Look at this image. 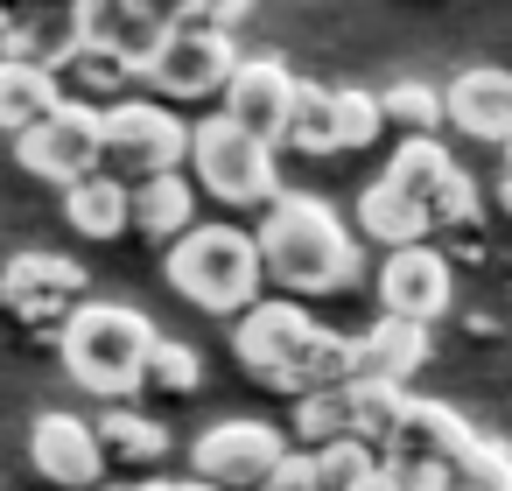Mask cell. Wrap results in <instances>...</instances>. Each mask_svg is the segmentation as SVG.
I'll return each instance as SVG.
<instances>
[{
	"mask_svg": "<svg viewBox=\"0 0 512 491\" xmlns=\"http://www.w3.org/2000/svg\"><path fill=\"white\" fill-rule=\"evenodd\" d=\"M428 365V330L379 316L365 337H351V386H407Z\"/></svg>",
	"mask_w": 512,
	"mask_h": 491,
	"instance_id": "ac0fdd59",
	"label": "cell"
},
{
	"mask_svg": "<svg viewBox=\"0 0 512 491\" xmlns=\"http://www.w3.org/2000/svg\"><path fill=\"white\" fill-rule=\"evenodd\" d=\"M183 491H211V484H197V477H190V484H183Z\"/></svg>",
	"mask_w": 512,
	"mask_h": 491,
	"instance_id": "8d00e7d4",
	"label": "cell"
},
{
	"mask_svg": "<svg viewBox=\"0 0 512 491\" xmlns=\"http://www.w3.org/2000/svg\"><path fill=\"white\" fill-rule=\"evenodd\" d=\"M29 463L57 484V491H99V477H106V449H99V435H92V421L85 414H36V428H29Z\"/></svg>",
	"mask_w": 512,
	"mask_h": 491,
	"instance_id": "9a60e30c",
	"label": "cell"
},
{
	"mask_svg": "<svg viewBox=\"0 0 512 491\" xmlns=\"http://www.w3.org/2000/svg\"><path fill=\"white\" fill-rule=\"evenodd\" d=\"M253 246H260V274L281 288V302L337 295L358 281V239H351V225H337V211L323 197H274L253 225Z\"/></svg>",
	"mask_w": 512,
	"mask_h": 491,
	"instance_id": "7a4b0ae2",
	"label": "cell"
},
{
	"mask_svg": "<svg viewBox=\"0 0 512 491\" xmlns=\"http://www.w3.org/2000/svg\"><path fill=\"white\" fill-rule=\"evenodd\" d=\"M309 470H316V491H365L379 477V449H365L358 435H337V442L309 449Z\"/></svg>",
	"mask_w": 512,
	"mask_h": 491,
	"instance_id": "484cf974",
	"label": "cell"
},
{
	"mask_svg": "<svg viewBox=\"0 0 512 491\" xmlns=\"http://www.w3.org/2000/svg\"><path fill=\"white\" fill-rule=\"evenodd\" d=\"M365 491H393V477H386V470H379V477H372V484H365Z\"/></svg>",
	"mask_w": 512,
	"mask_h": 491,
	"instance_id": "d590c367",
	"label": "cell"
},
{
	"mask_svg": "<svg viewBox=\"0 0 512 491\" xmlns=\"http://www.w3.org/2000/svg\"><path fill=\"white\" fill-rule=\"evenodd\" d=\"M379 113H386L393 127H407V141H435L442 92H428V85H393V92H379Z\"/></svg>",
	"mask_w": 512,
	"mask_h": 491,
	"instance_id": "f546056e",
	"label": "cell"
},
{
	"mask_svg": "<svg viewBox=\"0 0 512 491\" xmlns=\"http://www.w3.org/2000/svg\"><path fill=\"white\" fill-rule=\"evenodd\" d=\"M295 92H302V78H295L281 57H239V71H232V85H225V120L281 155V141H288V113H295Z\"/></svg>",
	"mask_w": 512,
	"mask_h": 491,
	"instance_id": "8fae6325",
	"label": "cell"
},
{
	"mask_svg": "<svg viewBox=\"0 0 512 491\" xmlns=\"http://www.w3.org/2000/svg\"><path fill=\"white\" fill-rule=\"evenodd\" d=\"M232 71H239V43H211V36H169V50H162V57H155V71H148V85H155L162 99L190 106V99L225 92V85H232Z\"/></svg>",
	"mask_w": 512,
	"mask_h": 491,
	"instance_id": "2e32d148",
	"label": "cell"
},
{
	"mask_svg": "<svg viewBox=\"0 0 512 491\" xmlns=\"http://www.w3.org/2000/svg\"><path fill=\"white\" fill-rule=\"evenodd\" d=\"M190 225H197V190H190L183 176H155V183H141V190H134V232H148V239L176 246Z\"/></svg>",
	"mask_w": 512,
	"mask_h": 491,
	"instance_id": "603a6c76",
	"label": "cell"
},
{
	"mask_svg": "<svg viewBox=\"0 0 512 491\" xmlns=\"http://www.w3.org/2000/svg\"><path fill=\"white\" fill-rule=\"evenodd\" d=\"M232 351H239V365H246L253 379H267V386H281V393H295V400L351 386V337H330L302 302H281V295H274V302L260 295V302L239 316Z\"/></svg>",
	"mask_w": 512,
	"mask_h": 491,
	"instance_id": "6da1fadb",
	"label": "cell"
},
{
	"mask_svg": "<svg viewBox=\"0 0 512 491\" xmlns=\"http://www.w3.org/2000/svg\"><path fill=\"white\" fill-rule=\"evenodd\" d=\"M470 449H477V428L463 414H449L442 400H414L407 421L393 428V442L379 449V463L386 470H442V477H456V463Z\"/></svg>",
	"mask_w": 512,
	"mask_h": 491,
	"instance_id": "7c38bea8",
	"label": "cell"
},
{
	"mask_svg": "<svg viewBox=\"0 0 512 491\" xmlns=\"http://www.w3.org/2000/svg\"><path fill=\"white\" fill-rule=\"evenodd\" d=\"M442 120L456 127V134H470V141H512V71H498V64H470V71H456V85H449V99H442Z\"/></svg>",
	"mask_w": 512,
	"mask_h": 491,
	"instance_id": "e0dca14e",
	"label": "cell"
},
{
	"mask_svg": "<svg viewBox=\"0 0 512 491\" xmlns=\"http://www.w3.org/2000/svg\"><path fill=\"white\" fill-rule=\"evenodd\" d=\"M449 491H512V449L491 442V435H477V449L456 463Z\"/></svg>",
	"mask_w": 512,
	"mask_h": 491,
	"instance_id": "4dcf8cb0",
	"label": "cell"
},
{
	"mask_svg": "<svg viewBox=\"0 0 512 491\" xmlns=\"http://www.w3.org/2000/svg\"><path fill=\"white\" fill-rule=\"evenodd\" d=\"M295 435H302L309 449H323V442H337V435H351V386H337V393H309V400H295Z\"/></svg>",
	"mask_w": 512,
	"mask_h": 491,
	"instance_id": "f1b7e54d",
	"label": "cell"
},
{
	"mask_svg": "<svg viewBox=\"0 0 512 491\" xmlns=\"http://www.w3.org/2000/svg\"><path fill=\"white\" fill-rule=\"evenodd\" d=\"M85 267L78 260H64V253H15L8 267H0V302H8L22 323H36V330H64L78 309H85Z\"/></svg>",
	"mask_w": 512,
	"mask_h": 491,
	"instance_id": "30bf717a",
	"label": "cell"
},
{
	"mask_svg": "<svg viewBox=\"0 0 512 491\" xmlns=\"http://www.w3.org/2000/svg\"><path fill=\"white\" fill-rule=\"evenodd\" d=\"M64 106V85L36 64H15V57H0V134H36L50 113Z\"/></svg>",
	"mask_w": 512,
	"mask_h": 491,
	"instance_id": "ffe728a7",
	"label": "cell"
},
{
	"mask_svg": "<svg viewBox=\"0 0 512 491\" xmlns=\"http://www.w3.org/2000/svg\"><path fill=\"white\" fill-rule=\"evenodd\" d=\"M288 456V435L274 421H253V414H232V421H211L190 449V470L197 484L211 491H260Z\"/></svg>",
	"mask_w": 512,
	"mask_h": 491,
	"instance_id": "52a82bcc",
	"label": "cell"
},
{
	"mask_svg": "<svg viewBox=\"0 0 512 491\" xmlns=\"http://www.w3.org/2000/svg\"><path fill=\"white\" fill-rule=\"evenodd\" d=\"M449 295H456V274H449V260L435 246H407V253H386L379 260V309L393 323L428 330L449 309Z\"/></svg>",
	"mask_w": 512,
	"mask_h": 491,
	"instance_id": "4fadbf2b",
	"label": "cell"
},
{
	"mask_svg": "<svg viewBox=\"0 0 512 491\" xmlns=\"http://www.w3.org/2000/svg\"><path fill=\"white\" fill-rule=\"evenodd\" d=\"M379 183L400 190V197L428 218V232H435V225H477V190H470V176L449 162L442 141H400V148H393V169H386Z\"/></svg>",
	"mask_w": 512,
	"mask_h": 491,
	"instance_id": "ba28073f",
	"label": "cell"
},
{
	"mask_svg": "<svg viewBox=\"0 0 512 491\" xmlns=\"http://www.w3.org/2000/svg\"><path fill=\"white\" fill-rule=\"evenodd\" d=\"M99 491H106V484H99Z\"/></svg>",
	"mask_w": 512,
	"mask_h": 491,
	"instance_id": "f35d334b",
	"label": "cell"
},
{
	"mask_svg": "<svg viewBox=\"0 0 512 491\" xmlns=\"http://www.w3.org/2000/svg\"><path fill=\"white\" fill-rule=\"evenodd\" d=\"M85 50V15L78 8H43V15H29V22H15V36H8V57L15 64H36V71H64L71 57Z\"/></svg>",
	"mask_w": 512,
	"mask_h": 491,
	"instance_id": "d6986e66",
	"label": "cell"
},
{
	"mask_svg": "<svg viewBox=\"0 0 512 491\" xmlns=\"http://www.w3.org/2000/svg\"><path fill=\"white\" fill-rule=\"evenodd\" d=\"M505 176H512V141H505Z\"/></svg>",
	"mask_w": 512,
	"mask_h": 491,
	"instance_id": "74e56055",
	"label": "cell"
},
{
	"mask_svg": "<svg viewBox=\"0 0 512 491\" xmlns=\"http://www.w3.org/2000/svg\"><path fill=\"white\" fill-rule=\"evenodd\" d=\"M57 351H64V372L99 393L106 407H127V393H141L148 379V358H155V323L127 302H85L64 330H57Z\"/></svg>",
	"mask_w": 512,
	"mask_h": 491,
	"instance_id": "3957f363",
	"label": "cell"
},
{
	"mask_svg": "<svg viewBox=\"0 0 512 491\" xmlns=\"http://www.w3.org/2000/svg\"><path fill=\"white\" fill-rule=\"evenodd\" d=\"M330 134H337V155H358V148H372V141L386 134L379 92H358V85L330 92Z\"/></svg>",
	"mask_w": 512,
	"mask_h": 491,
	"instance_id": "4316f807",
	"label": "cell"
},
{
	"mask_svg": "<svg viewBox=\"0 0 512 491\" xmlns=\"http://www.w3.org/2000/svg\"><path fill=\"white\" fill-rule=\"evenodd\" d=\"M169 281L183 302L211 309V316H246L267 288L260 274V246L246 225H190L169 246Z\"/></svg>",
	"mask_w": 512,
	"mask_h": 491,
	"instance_id": "277c9868",
	"label": "cell"
},
{
	"mask_svg": "<svg viewBox=\"0 0 512 491\" xmlns=\"http://www.w3.org/2000/svg\"><path fill=\"white\" fill-rule=\"evenodd\" d=\"M295 155H337V134H330V85H302L295 92V113H288V141Z\"/></svg>",
	"mask_w": 512,
	"mask_h": 491,
	"instance_id": "83f0119b",
	"label": "cell"
},
{
	"mask_svg": "<svg viewBox=\"0 0 512 491\" xmlns=\"http://www.w3.org/2000/svg\"><path fill=\"white\" fill-rule=\"evenodd\" d=\"M99 127H106L99 176H113V183H127V190H141V183H155V176H176V169L190 162V127H183L162 99H120V106L99 113Z\"/></svg>",
	"mask_w": 512,
	"mask_h": 491,
	"instance_id": "5b68a950",
	"label": "cell"
},
{
	"mask_svg": "<svg viewBox=\"0 0 512 491\" xmlns=\"http://www.w3.org/2000/svg\"><path fill=\"white\" fill-rule=\"evenodd\" d=\"M78 15H85V43L127 64V78H148L155 57L169 50V15L141 8V0H85Z\"/></svg>",
	"mask_w": 512,
	"mask_h": 491,
	"instance_id": "5bb4252c",
	"label": "cell"
},
{
	"mask_svg": "<svg viewBox=\"0 0 512 491\" xmlns=\"http://www.w3.org/2000/svg\"><path fill=\"white\" fill-rule=\"evenodd\" d=\"M190 169L197 183L225 204V211H267L281 197V169H274V148L239 134L225 113H211L204 127H190Z\"/></svg>",
	"mask_w": 512,
	"mask_h": 491,
	"instance_id": "8992f818",
	"label": "cell"
},
{
	"mask_svg": "<svg viewBox=\"0 0 512 491\" xmlns=\"http://www.w3.org/2000/svg\"><path fill=\"white\" fill-rule=\"evenodd\" d=\"M407 407H414L407 386H351V435H358L365 449H386L393 428L407 421Z\"/></svg>",
	"mask_w": 512,
	"mask_h": 491,
	"instance_id": "d4e9b609",
	"label": "cell"
},
{
	"mask_svg": "<svg viewBox=\"0 0 512 491\" xmlns=\"http://www.w3.org/2000/svg\"><path fill=\"white\" fill-rule=\"evenodd\" d=\"M99 148H106L99 106H78V99H64L36 134H22V141H15L22 169H29V176H43V183H57V190H78L85 176H99Z\"/></svg>",
	"mask_w": 512,
	"mask_h": 491,
	"instance_id": "9c48e42d",
	"label": "cell"
},
{
	"mask_svg": "<svg viewBox=\"0 0 512 491\" xmlns=\"http://www.w3.org/2000/svg\"><path fill=\"white\" fill-rule=\"evenodd\" d=\"M358 232H365V239H379L386 253L428 246V218H421L400 190H386V183H365V197H358Z\"/></svg>",
	"mask_w": 512,
	"mask_h": 491,
	"instance_id": "cb8c5ba5",
	"label": "cell"
},
{
	"mask_svg": "<svg viewBox=\"0 0 512 491\" xmlns=\"http://www.w3.org/2000/svg\"><path fill=\"white\" fill-rule=\"evenodd\" d=\"M127 491H183V484H169V477H148V484H127Z\"/></svg>",
	"mask_w": 512,
	"mask_h": 491,
	"instance_id": "e575fe53",
	"label": "cell"
},
{
	"mask_svg": "<svg viewBox=\"0 0 512 491\" xmlns=\"http://www.w3.org/2000/svg\"><path fill=\"white\" fill-rule=\"evenodd\" d=\"M64 218L78 239H120L134 232V190L113 176H85L78 190H64Z\"/></svg>",
	"mask_w": 512,
	"mask_h": 491,
	"instance_id": "44dd1931",
	"label": "cell"
},
{
	"mask_svg": "<svg viewBox=\"0 0 512 491\" xmlns=\"http://www.w3.org/2000/svg\"><path fill=\"white\" fill-rule=\"evenodd\" d=\"M260 491H316V470H309V449H288L281 470L260 484Z\"/></svg>",
	"mask_w": 512,
	"mask_h": 491,
	"instance_id": "836d02e7",
	"label": "cell"
},
{
	"mask_svg": "<svg viewBox=\"0 0 512 491\" xmlns=\"http://www.w3.org/2000/svg\"><path fill=\"white\" fill-rule=\"evenodd\" d=\"M239 22H246L239 0H190V8L169 15V36H211V43H232Z\"/></svg>",
	"mask_w": 512,
	"mask_h": 491,
	"instance_id": "1f68e13d",
	"label": "cell"
},
{
	"mask_svg": "<svg viewBox=\"0 0 512 491\" xmlns=\"http://www.w3.org/2000/svg\"><path fill=\"white\" fill-rule=\"evenodd\" d=\"M92 435H99L106 463H134V470H148V463L169 456V428H162L155 414H141V407H106V414L92 421Z\"/></svg>",
	"mask_w": 512,
	"mask_h": 491,
	"instance_id": "7402d4cb",
	"label": "cell"
},
{
	"mask_svg": "<svg viewBox=\"0 0 512 491\" xmlns=\"http://www.w3.org/2000/svg\"><path fill=\"white\" fill-rule=\"evenodd\" d=\"M148 379H155L162 393H197V379H204V358H197L190 344H176V337H155Z\"/></svg>",
	"mask_w": 512,
	"mask_h": 491,
	"instance_id": "d6a6232c",
	"label": "cell"
}]
</instances>
